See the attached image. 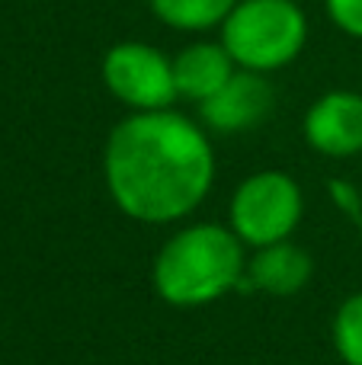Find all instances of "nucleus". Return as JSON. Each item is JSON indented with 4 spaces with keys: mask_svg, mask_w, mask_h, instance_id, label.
I'll return each instance as SVG.
<instances>
[{
    "mask_svg": "<svg viewBox=\"0 0 362 365\" xmlns=\"http://www.w3.org/2000/svg\"><path fill=\"white\" fill-rule=\"evenodd\" d=\"M103 180L132 221L173 225L205 202L215 182V151L202 128L173 109L132 113L106 138Z\"/></svg>",
    "mask_w": 362,
    "mask_h": 365,
    "instance_id": "f257e3e1",
    "label": "nucleus"
},
{
    "mask_svg": "<svg viewBox=\"0 0 362 365\" xmlns=\"http://www.w3.org/2000/svg\"><path fill=\"white\" fill-rule=\"evenodd\" d=\"M305 212L301 186L282 170H260L247 177L231 195V231L257 247L289 240Z\"/></svg>",
    "mask_w": 362,
    "mask_h": 365,
    "instance_id": "20e7f679",
    "label": "nucleus"
},
{
    "mask_svg": "<svg viewBox=\"0 0 362 365\" xmlns=\"http://www.w3.org/2000/svg\"><path fill=\"white\" fill-rule=\"evenodd\" d=\"M244 240L224 225H190L154 257V292L173 308H202L237 289L244 279Z\"/></svg>",
    "mask_w": 362,
    "mask_h": 365,
    "instance_id": "f03ea898",
    "label": "nucleus"
},
{
    "mask_svg": "<svg viewBox=\"0 0 362 365\" xmlns=\"http://www.w3.org/2000/svg\"><path fill=\"white\" fill-rule=\"evenodd\" d=\"M324 10L340 32L362 38V0H324Z\"/></svg>",
    "mask_w": 362,
    "mask_h": 365,
    "instance_id": "f8f14e48",
    "label": "nucleus"
},
{
    "mask_svg": "<svg viewBox=\"0 0 362 365\" xmlns=\"http://www.w3.org/2000/svg\"><path fill=\"white\" fill-rule=\"evenodd\" d=\"M308 279H311V257L292 240H276V244L257 247V253L244 266V279L237 289L289 298L299 295Z\"/></svg>",
    "mask_w": 362,
    "mask_h": 365,
    "instance_id": "6e6552de",
    "label": "nucleus"
},
{
    "mask_svg": "<svg viewBox=\"0 0 362 365\" xmlns=\"http://www.w3.org/2000/svg\"><path fill=\"white\" fill-rule=\"evenodd\" d=\"M273 100L276 93L267 77L257 74V71L237 68L215 96L199 103V115H202L205 128H212V132L237 135L263 125L267 115L273 113Z\"/></svg>",
    "mask_w": 362,
    "mask_h": 365,
    "instance_id": "423d86ee",
    "label": "nucleus"
},
{
    "mask_svg": "<svg viewBox=\"0 0 362 365\" xmlns=\"http://www.w3.org/2000/svg\"><path fill=\"white\" fill-rule=\"evenodd\" d=\"M305 141L324 158L362 154V93L331 90L305 113Z\"/></svg>",
    "mask_w": 362,
    "mask_h": 365,
    "instance_id": "0eeeda50",
    "label": "nucleus"
},
{
    "mask_svg": "<svg viewBox=\"0 0 362 365\" xmlns=\"http://www.w3.org/2000/svg\"><path fill=\"white\" fill-rule=\"evenodd\" d=\"M234 71V58L228 55L222 42H192L173 58L177 93L192 103H205L209 96H215L231 81Z\"/></svg>",
    "mask_w": 362,
    "mask_h": 365,
    "instance_id": "1a4fd4ad",
    "label": "nucleus"
},
{
    "mask_svg": "<svg viewBox=\"0 0 362 365\" xmlns=\"http://www.w3.org/2000/svg\"><path fill=\"white\" fill-rule=\"evenodd\" d=\"M237 0H151V10L160 23L180 32H205L228 19Z\"/></svg>",
    "mask_w": 362,
    "mask_h": 365,
    "instance_id": "9d476101",
    "label": "nucleus"
},
{
    "mask_svg": "<svg viewBox=\"0 0 362 365\" xmlns=\"http://www.w3.org/2000/svg\"><path fill=\"white\" fill-rule=\"evenodd\" d=\"M333 346L346 365H362V292L350 295L333 317Z\"/></svg>",
    "mask_w": 362,
    "mask_h": 365,
    "instance_id": "9b49d317",
    "label": "nucleus"
},
{
    "mask_svg": "<svg viewBox=\"0 0 362 365\" xmlns=\"http://www.w3.org/2000/svg\"><path fill=\"white\" fill-rule=\"evenodd\" d=\"M103 83L106 90L135 113L170 109L177 100L173 58L148 42H119L103 58Z\"/></svg>",
    "mask_w": 362,
    "mask_h": 365,
    "instance_id": "39448f33",
    "label": "nucleus"
},
{
    "mask_svg": "<svg viewBox=\"0 0 362 365\" xmlns=\"http://www.w3.org/2000/svg\"><path fill=\"white\" fill-rule=\"evenodd\" d=\"M308 19L292 0H237L222 23V45L237 68L269 74L301 55Z\"/></svg>",
    "mask_w": 362,
    "mask_h": 365,
    "instance_id": "7ed1b4c3",
    "label": "nucleus"
}]
</instances>
